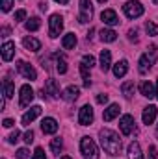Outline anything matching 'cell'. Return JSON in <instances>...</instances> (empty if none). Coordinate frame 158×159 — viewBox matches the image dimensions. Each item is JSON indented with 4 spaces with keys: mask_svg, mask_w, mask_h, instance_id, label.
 I'll return each instance as SVG.
<instances>
[{
    "mask_svg": "<svg viewBox=\"0 0 158 159\" xmlns=\"http://www.w3.org/2000/svg\"><path fill=\"white\" fill-rule=\"evenodd\" d=\"M82 63H84V65H87V67L91 69V67L95 65V57H93V56H87V54H86V56L82 57Z\"/></svg>",
    "mask_w": 158,
    "mask_h": 159,
    "instance_id": "d6a6232c",
    "label": "cell"
},
{
    "mask_svg": "<svg viewBox=\"0 0 158 159\" xmlns=\"http://www.w3.org/2000/svg\"><path fill=\"white\" fill-rule=\"evenodd\" d=\"M45 91L52 96V98H60L62 94H60V87H58V81L52 78L47 80V85H45Z\"/></svg>",
    "mask_w": 158,
    "mask_h": 159,
    "instance_id": "ac0fdd59",
    "label": "cell"
},
{
    "mask_svg": "<svg viewBox=\"0 0 158 159\" xmlns=\"http://www.w3.org/2000/svg\"><path fill=\"white\" fill-rule=\"evenodd\" d=\"M128 39L130 41H138V30H136V28L128 32Z\"/></svg>",
    "mask_w": 158,
    "mask_h": 159,
    "instance_id": "b9f144b4",
    "label": "cell"
},
{
    "mask_svg": "<svg viewBox=\"0 0 158 159\" xmlns=\"http://www.w3.org/2000/svg\"><path fill=\"white\" fill-rule=\"evenodd\" d=\"M2 87H4V96H6V98H11V96L15 94V87H13L11 80H4V81H2Z\"/></svg>",
    "mask_w": 158,
    "mask_h": 159,
    "instance_id": "4316f807",
    "label": "cell"
},
{
    "mask_svg": "<svg viewBox=\"0 0 158 159\" xmlns=\"http://www.w3.org/2000/svg\"><path fill=\"white\" fill-rule=\"evenodd\" d=\"M80 150H82V154H84V159H99L97 144L93 143L91 137H82V141H80Z\"/></svg>",
    "mask_w": 158,
    "mask_h": 159,
    "instance_id": "7a4b0ae2",
    "label": "cell"
},
{
    "mask_svg": "<svg viewBox=\"0 0 158 159\" xmlns=\"http://www.w3.org/2000/svg\"><path fill=\"white\" fill-rule=\"evenodd\" d=\"M99 2H101V4H104V2H106V0H99Z\"/></svg>",
    "mask_w": 158,
    "mask_h": 159,
    "instance_id": "681fc988",
    "label": "cell"
},
{
    "mask_svg": "<svg viewBox=\"0 0 158 159\" xmlns=\"http://www.w3.org/2000/svg\"><path fill=\"white\" fill-rule=\"evenodd\" d=\"M56 70H58L60 74H65V72H67V61H65L63 54H58V56H56Z\"/></svg>",
    "mask_w": 158,
    "mask_h": 159,
    "instance_id": "484cf974",
    "label": "cell"
},
{
    "mask_svg": "<svg viewBox=\"0 0 158 159\" xmlns=\"http://www.w3.org/2000/svg\"><path fill=\"white\" fill-rule=\"evenodd\" d=\"M62 159H71V157H69V156H63V157H62Z\"/></svg>",
    "mask_w": 158,
    "mask_h": 159,
    "instance_id": "c3c4849f",
    "label": "cell"
},
{
    "mask_svg": "<svg viewBox=\"0 0 158 159\" xmlns=\"http://www.w3.org/2000/svg\"><path fill=\"white\" fill-rule=\"evenodd\" d=\"M126 156H128V159H143L140 143H136V141L130 143V144H128V150H126Z\"/></svg>",
    "mask_w": 158,
    "mask_h": 159,
    "instance_id": "d6986e66",
    "label": "cell"
},
{
    "mask_svg": "<svg viewBox=\"0 0 158 159\" xmlns=\"http://www.w3.org/2000/svg\"><path fill=\"white\" fill-rule=\"evenodd\" d=\"M121 91H123V94L126 98H132V94H134V81H125L121 85Z\"/></svg>",
    "mask_w": 158,
    "mask_h": 159,
    "instance_id": "f1b7e54d",
    "label": "cell"
},
{
    "mask_svg": "<svg viewBox=\"0 0 158 159\" xmlns=\"http://www.w3.org/2000/svg\"><path fill=\"white\" fill-rule=\"evenodd\" d=\"M24 19H26V11H24V9H19V11L15 13V20L21 22V20H24Z\"/></svg>",
    "mask_w": 158,
    "mask_h": 159,
    "instance_id": "e575fe53",
    "label": "cell"
},
{
    "mask_svg": "<svg viewBox=\"0 0 158 159\" xmlns=\"http://www.w3.org/2000/svg\"><path fill=\"white\" fill-rule=\"evenodd\" d=\"M156 113H158V107L156 106H147L145 109H143V124H153V120L156 119Z\"/></svg>",
    "mask_w": 158,
    "mask_h": 159,
    "instance_id": "9a60e30c",
    "label": "cell"
},
{
    "mask_svg": "<svg viewBox=\"0 0 158 159\" xmlns=\"http://www.w3.org/2000/svg\"><path fill=\"white\" fill-rule=\"evenodd\" d=\"M39 115H41V106L30 107V111H26V113L22 115V124H24V126H30V122H34Z\"/></svg>",
    "mask_w": 158,
    "mask_h": 159,
    "instance_id": "7c38bea8",
    "label": "cell"
},
{
    "mask_svg": "<svg viewBox=\"0 0 158 159\" xmlns=\"http://www.w3.org/2000/svg\"><path fill=\"white\" fill-rule=\"evenodd\" d=\"M93 15V7H91V0H80V13H78V22L86 24L91 20Z\"/></svg>",
    "mask_w": 158,
    "mask_h": 159,
    "instance_id": "5b68a950",
    "label": "cell"
},
{
    "mask_svg": "<svg viewBox=\"0 0 158 159\" xmlns=\"http://www.w3.org/2000/svg\"><path fill=\"white\" fill-rule=\"evenodd\" d=\"M156 137H158V126H156Z\"/></svg>",
    "mask_w": 158,
    "mask_h": 159,
    "instance_id": "f907efd6",
    "label": "cell"
},
{
    "mask_svg": "<svg viewBox=\"0 0 158 159\" xmlns=\"http://www.w3.org/2000/svg\"><path fill=\"white\" fill-rule=\"evenodd\" d=\"M2 124H4V128H11V126L15 124V120H11V119H4V122H2Z\"/></svg>",
    "mask_w": 158,
    "mask_h": 159,
    "instance_id": "7bdbcfd3",
    "label": "cell"
},
{
    "mask_svg": "<svg viewBox=\"0 0 158 159\" xmlns=\"http://www.w3.org/2000/svg\"><path fill=\"white\" fill-rule=\"evenodd\" d=\"M101 39L104 41V43H114V41L117 39V34L114 30H110V28H102L101 30Z\"/></svg>",
    "mask_w": 158,
    "mask_h": 159,
    "instance_id": "d4e9b609",
    "label": "cell"
},
{
    "mask_svg": "<svg viewBox=\"0 0 158 159\" xmlns=\"http://www.w3.org/2000/svg\"><path fill=\"white\" fill-rule=\"evenodd\" d=\"M119 129L123 135H130L132 131H136V122H134V117L132 115H123L121 120H119Z\"/></svg>",
    "mask_w": 158,
    "mask_h": 159,
    "instance_id": "8992f818",
    "label": "cell"
},
{
    "mask_svg": "<svg viewBox=\"0 0 158 159\" xmlns=\"http://www.w3.org/2000/svg\"><path fill=\"white\" fill-rule=\"evenodd\" d=\"M155 98L158 100V81H156V91H155Z\"/></svg>",
    "mask_w": 158,
    "mask_h": 159,
    "instance_id": "7dc6e473",
    "label": "cell"
},
{
    "mask_svg": "<svg viewBox=\"0 0 158 159\" xmlns=\"http://www.w3.org/2000/svg\"><path fill=\"white\" fill-rule=\"evenodd\" d=\"M155 52H151V56H149V52L147 54H143L141 57H140V72L141 74H147L149 70H151V67H153V63H155V56H153Z\"/></svg>",
    "mask_w": 158,
    "mask_h": 159,
    "instance_id": "9c48e42d",
    "label": "cell"
},
{
    "mask_svg": "<svg viewBox=\"0 0 158 159\" xmlns=\"http://www.w3.org/2000/svg\"><path fill=\"white\" fill-rule=\"evenodd\" d=\"M54 2H58V4H67L69 0H54Z\"/></svg>",
    "mask_w": 158,
    "mask_h": 159,
    "instance_id": "bcb514c9",
    "label": "cell"
},
{
    "mask_svg": "<svg viewBox=\"0 0 158 159\" xmlns=\"http://www.w3.org/2000/svg\"><path fill=\"white\" fill-rule=\"evenodd\" d=\"M110 67H112V54H110V50H102L101 52V69H102V72H106Z\"/></svg>",
    "mask_w": 158,
    "mask_h": 159,
    "instance_id": "44dd1931",
    "label": "cell"
},
{
    "mask_svg": "<svg viewBox=\"0 0 158 159\" xmlns=\"http://www.w3.org/2000/svg\"><path fill=\"white\" fill-rule=\"evenodd\" d=\"M34 159H47V157H45L43 148H36V152H34Z\"/></svg>",
    "mask_w": 158,
    "mask_h": 159,
    "instance_id": "ab89813d",
    "label": "cell"
},
{
    "mask_svg": "<svg viewBox=\"0 0 158 159\" xmlns=\"http://www.w3.org/2000/svg\"><path fill=\"white\" fill-rule=\"evenodd\" d=\"M24 143H26V144H30V143H34V131H32V129L24 133Z\"/></svg>",
    "mask_w": 158,
    "mask_h": 159,
    "instance_id": "8d00e7d4",
    "label": "cell"
},
{
    "mask_svg": "<svg viewBox=\"0 0 158 159\" xmlns=\"http://www.w3.org/2000/svg\"><path fill=\"white\" fill-rule=\"evenodd\" d=\"M145 32L149 35H158V26L155 22H145Z\"/></svg>",
    "mask_w": 158,
    "mask_h": 159,
    "instance_id": "1f68e13d",
    "label": "cell"
},
{
    "mask_svg": "<svg viewBox=\"0 0 158 159\" xmlns=\"http://www.w3.org/2000/svg\"><path fill=\"white\" fill-rule=\"evenodd\" d=\"M32 100H34V89H32V87L26 83V85H22V87H21V98H19V106H21V107H28Z\"/></svg>",
    "mask_w": 158,
    "mask_h": 159,
    "instance_id": "ba28073f",
    "label": "cell"
},
{
    "mask_svg": "<svg viewBox=\"0 0 158 159\" xmlns=\"http://www.w3.org/2000/svg\"><path fill=\"white\" fill-rule=\"evenodd\" d=\"M97 102H99V104H106V102H108V94H104V93L97 94Z\"/></svg>",
    "mask_w": 158,
    "mask_h": 159,
    "instance_id": "60d3db41",
    "label": "cell"
},
{
    "mask_svg": "<svg viewBox=\"0 0 158 159\" xmlns=\"http://www.w3.org/2000/svg\"><path fill=\"white\" fill-rule=\"evenodd\" d=\"M22 44H24L26 50H32V52H37L41 48V41L36 39V37H24L22 39Z\"/></svg>",
    "mask_w": 158,
    "mask_h": 159,
    "instance_id": "7402d4cb",
    "label": "cell"
},
{
    "mask_svg": "<svg viewBox=\"0 0 158 159\" xmlns=\"http://www.w3.org/2000/svg\"><path fill=\"white\" fill-rule=\"evenodd\" d=\"M126 70H128L126 59H121V61H117V63L114 65V76H116V78H123V76L126 74Z\"/></svg>",
    "mask_w": 158,
    "mask_h": 159,
    "instance_id": "ffe728a7",
    "label": "cell"
},
{
    "mask_svg": "<svg viewBox=\"0 0 158 159\" xmlns=\"http://www.w3.org/2000/svg\"><path fill=\"white\" fill-rule=\"evenodd\" d=\"M7 35H9V28L4 26V28H2V37H7Z\"/></svg>",
    "mask_w": 158,
    "mask_h": 159,
    "instance_id": "ee69618b",
    "label": "cell"
},
{
    "mask_svg": "<svg viewBox=\"0 0 158 159\" xmlns=\"http://www.w3.org/2000/svg\"><path fill=\"white\" fill-rule=\"evenodd\" d=\"M62 98H63L65 102H75V100L78 98V87H75V85L65 87L63 93H62Z\"/></svg>",
    "mask_w": 158,
    "mask_h": 159,
    "instance_id": "e0dca14e",
    "label": "cell"
},
{
    "mask_svg": "<svg viewBox=\"0 0 158 159\" xmlns=\"http://www.w3.org/2000/svg\"><path fill=\"white\" fill-rule=\"evenodd\" d=\"M140 93H141L145 98H153V96H155L153 83H151V81H141V83H140Z\"/></svg>",
    "mask_w": 158,
    "mask_h": 159,
    "instance_id": "603a6c76",
    "label": "cell"
},
{
    "mask_svg": "<svg viewBox=\"0 0 158 159\" xmlns=\"http://www.w3.org/2000/svg\"><path fill=\"white\" fill-rule=\"evenodd\" d=\"M78 122L82 126H89V124L93 122V109H91V106H82V107H80Z\"/></svg>",
    "mask_w": 158,
    "mask_h": 159,
    "instance_id": "30bf717a",
    "label": "cell"
},
{
    "mask_svg": "<svg viewBox=\"0 0 158 159\" xmlns=\"http://www.w3.org/2000/svg\"><path fill=\"white\" fill-rule=\"evenodd\" d=\"M39 7H41V11H47V7H48V6H47V2H41Z\"/></svg>",
    "mask_w": 158,
    "mask_h": 159,
    "instance_id": "f6af8a7d",
    "label": "cell"
},
{
    "mask_svg": "<svg viewBox=\"0 0 158 159\" xmlns=\"http://www.w3.org/2000/svg\"><path fill=\"white\" fill-rule=\"evenodd\" d=\"M41 28V19L39 17H32L28 22H26V30L28 32H37Z\"/></svg>",
    "mask_w": 158,
    "mask_h": 159,
    "instance_id": "83f0119b",
    "label": "cell"
},
{
    "mask_svg": "<svg viewBox=\"0 0 158 159\" xmlns=\"http://www.w3.org/2000/svg\"><path fill=\"white\" fill-rule=\"evenodd\" d=\"M41 129H43V133H56L58 131V122H56V119H52V117L43 119Z\"/></svg>",
    "mask_w": 158,
    "mask_h": 159,
    "instance_id": "5bb4252c",
    "label": "cell"
},
{
    "mask_svg": "<svg viewBox=\"0 0 158 159\" xmlns=\"http://www.w3.org/2000/svg\"><path fill=\"white\" fill-rule=\"evenodd\" d=\"M19 135H21V131L15 129V131H11V135L7 137V141H9V143H17V141H19Z\"/></svg>",
    "mask_w": 158,
    "mask_h": 159,
    "instance_id": "d590c367",
    "label": "cell"
},
{
    "mask_svg": "<svg viewBox=\"0 0 158 159\" xmlns=\"http://www.w3.org/2000/svg\"><path fill=\"white\" fill-rule=\"evenodd\" d=\"M80 74H82V80H84V87H89L91 85V80H89V69L87 65H80Z\"/></svg>",
    "mask_w": 158,
    "mask_h": 159,
    "instance_id": "f546056e",
    "label": "cell"
},
{
    "mask_svg": "<svg viewBox=\"0 0 158 159\" xmlns=\"http://www.w3.org/2000/svg\"><path fill=\"white\" fill-rule=\"evenodd\" d=\"M48 24H50V28H48L50 37H58V35L62 34V30H63V19H62V15H58V13L50 15Z\"/></svg>",
    "mask_w": 158,
    "mask_h": 159,
    "instance_id": "277c9868",
    "label": "cell"
},
{
    "mask_svg": "<svg viewBox=\"0 0 158 159\" xmlns=\"http://www.w3.org/2000/svg\"><path fill=\"white\" fill-rule=\"evenodd\" d=\"M62 148H63V143H62V139H60V137L50 141V150H52V154H60V152H62Z\"/></svg>",
    "mask_w": 158,
    "mask_h": 159,
    "instance_id": "4dcf8cb0",
    "label": "cell"
},
{
    "mask_svg": "<svg viewBox=\"0 0 158 159\" xmlns=\"http://www.w3.org/2000/svg\"><path fill=\"white\" fill-rule=\"evenodd\" d=\"M119 111H121L119 104H110V106L104 109V113H102V119L106 120V122H110V120H114V119L119 115Z\"/></svg>",
    "mask_w": 158,
    "mask_h": 159,
    "instance_id": "2e32d148",
    "label": "cell"
},
{
    "mask_svg": "<svg viewBox=\"0 0 158 159\" xmlns=\"http://www.w3.org/2000/svg\"><path fill=\"white\" fill-rule=\"evenodd\" d=\"M149 159H158V150H156V146H149Z\"/></svg>",
    "mask_w": 158,
    "mask_h": 159,
    "instance_id": "f35d334b",
    "label": "cell"
},
{
    "mask_svg": "<svg viewBox=\"0 0 158 159\" xmlns=\"http://www.w3.org/2000/svg\"><path fill=\"white\" fill-rule=\"evenodd\" d=\"M99 137H101V144H102V148L108 156H119L121 154V139H119V135L116 131L101 129Z\"/></svg>",
    "mask_w": 158,
    "mask_h": 159,
    "instance_id": "6da1fadb",
    "label": "cell"
},
{
    "mask_svg": "<svg viewBox=\"0 0 158 159\" xmlns=\"http://www.w3.org/2000/svg\"><path fill=\"white\" fill-rule=\"evenodd\" d=\"M17 70H19L26 80H30V81L37 80V72H36V69H34L30 63H26V61H19V63H17Z\"/></svg>",
    "mask_w": 158,
    "mask_h": 159,
    "instance_id": "52a82bcc",
    "label": "cell"
},
{
    "mask_svg": "<svg viewBox=\"0 0 158 159\" xmlns=\"http://www.w3.org/2000/svg\"><path fill=\"white\" fill-rule=\"evenodd\" d=\"M153 2H155V4H158V0H153Z\"/></svg>",
    "mask_w": 158,
    "mask_h": 159,
    "instance_id": "816d5d0a",
    "label": "cell"
},
{
    "mask_svg": "<svg viewBox=\"0 0 158 159\" xmlns=\"http://www.w3.org/2000/svg\"><path fill=\"white\" fill-rule=\"evenodd\" d=\"M101 20H102L104 24H108V26H116V24H119L117 13H116L114 9H104V11L101 13Z\"/></svg>",
    "mask_w": 158,
    "mask_h": 159,
    "instance_id": "8fae6325",
    "label": "cell"
},
{
    "mask_svg": "<svg viewBox=\"0 0 158 159\" xmlns=\"http://www.w3.org/2000/svg\"><path fill=\"white\" fill-rule=\"evenodd\" d=\"M28 156H30V152H28L26 148H19L17 154H15V157L17 159H28Z\"/></svg>",
    "mask_w": 158,
    "mask_h": 159,
    "instance_id": "836d02e7",
    "label": "cell"
},
{
    "mask_svg": "<svg viewBox=\"0 0 158 159\" xmlns=\"http://www.w3.org/2000/svg\"><path fill=\"white\" fill-rule=\"evenodd\" d=\"M13 6V0H2V11H9Z\"/></svg>",
    "mask_w": 158,
    "mask_h": 159,
    "instance_id": "74e56055",
    "label": "cell"
},
{
    "mask_svg": "<svg viewBox=\"0 0 158 159\" xmlns=\"http://www.w3.org/2000/svg\"><path fill=\"white\" fill-rule=\"evenodd\" d=\"M13 56H15V43L6 41V43L2 44V59H4V61H11Z\"/></svg>",
    "mask_w": 158,
    "mask_h": 159,
    "instance_id": "4fadbf2b",
    "label": "cell"
},
{
    "mask_svg": "<svg viewBox=\"0 0 158 159\" xmlns=\"http://www.w3.org/2000/svg\"><path fill=\"white\" fill-rule=\"evenodd\" d=\"M123 11L128 19H138L143 15V6L138 2V0H128L125 6H123Z\"/></svg>",
    "mask_w": 158,
    "mask_h": 159,
    "instance_id": "3957f363",
    "label": "cell"
},
{
    "mask_svg": "<svg viewBox=\"0 0 158 159\" xmlns=\"http://www.w3.org/2000/svg\"><path fill=\"white\" fill-rule=\"evenodd\" d=\"M75 44H77V35H75V34H67V35H63V39H62V46H63L65 50H73Z\"/></svg>",
    "mask_w": 158,
    "mask_h": 159,
    "instance_id": "cb8c5ba5",
    "label": "cell"
}]
</instances>
